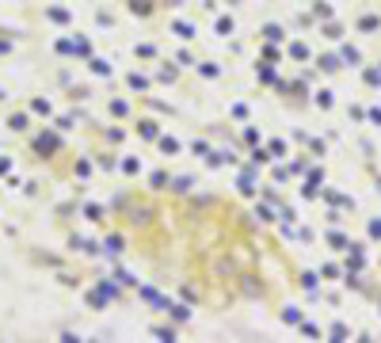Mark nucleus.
Segmentation results:
<instances>
[{"label":"nucleus","mask_w":381,"mask_h":343,"mask_svg":"<svg viewBox=\"0 0 381 343\" xmlns=\"http://www.w3.org/2000/svg\"><path fill=\"white\" fill-rule=\"evenodd\" d=\"M107 229L133 271L206 320L282 316L305 294V267L255 206L176 179L126 183Z\"/></svg>","instance_id":"obj_1"}]
</instances>
